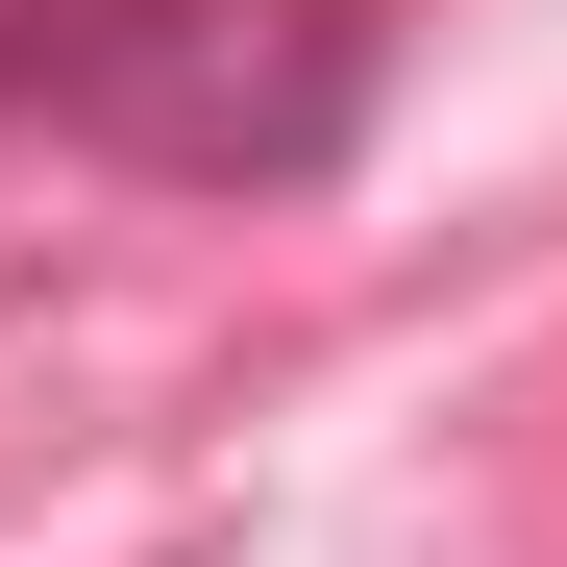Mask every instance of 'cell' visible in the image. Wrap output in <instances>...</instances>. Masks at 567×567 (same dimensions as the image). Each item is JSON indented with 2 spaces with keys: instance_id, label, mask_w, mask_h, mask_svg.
Listing matches in <instances>:
<instances>
[{
  "instance_id": "6da1fadb",
  "label": "cell",
  "mask_w": 567,
  "mask_h": 567,
  "mask_svg": "<svg viewBox=\"0 0 567 567\" xmlns=\"http://www.w3.org/2000/svg\"><path fill=\"white\" fill-rule=\"evenodd\" d=\"M370 100H395V0H173L74 148L173 173V198H297L370 148Z\"/></svg>"
},
{
  "instance_id": "7a4b0ae2",
  "label": "cell",
  "mask_w": 567,
  "mask_h": 567,
  "mask_svg": "<svg viewBox=\"0 0 567 567\" xmlns=\"http://www.w3.org/2000/svg\"><path fill=\"white\" fill-rule=\"evenodd\" d=\"M148 25H173V0H0V124H100Z\"/></svg>"
}]
</instances>
